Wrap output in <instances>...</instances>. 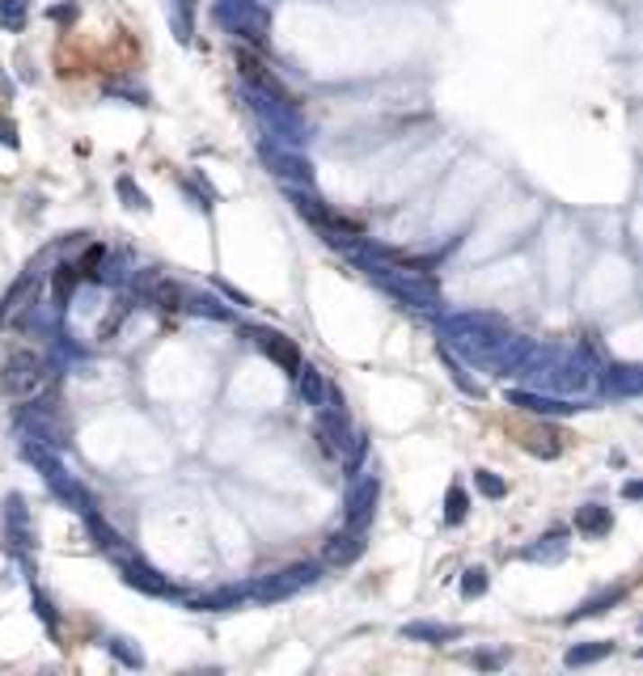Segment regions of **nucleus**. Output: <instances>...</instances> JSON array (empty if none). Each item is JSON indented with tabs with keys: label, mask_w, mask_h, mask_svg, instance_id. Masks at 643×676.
Segmentation results:
<instances>
[{
	"label": "nucleus",
	"mask_w": 643,
	"mask_h": 676,
	"mask_svg": "<svg viewBox=\"0 0 643 676\" xmlns=\"http://www.w3.org/2000/svg\"><path fill=\"white\" fill-rule=\"evenodd\" d=\"M521 376H530L533 385H542V393H555V398H575L597 385L593 364L580 351H542V356L533 351L521 364Z\"/></svg>",
	"instance_id": "1"
},
{
	"label": "nucleus",
	"mask_w": 643,
	"mask_h": 676,
	"mask_svg": "<svg viewBox=\"0 0 643 676\" xmlns=\"http://www.w3.org/2000/svg\"><path fill=\"white\" fill-rule=\"evenodd\" d=\"M368 271V279H377L381 288L398 296L403 304L415 309H440V284L428 271H403V266H385V263H360Z\"/></svg>",
	"instance_id": "2"
},
{
	"label": "nucleus",
	"mask_w": 643,
	"mask_h": 676,
	"mask_svg": "<svg viewBox=\"0 0 643 676\" xmlns=\"http://www.w3.org/2000/svg\"><path fill=\"white\" fill-rule=\"evenodd\" d=\"M440 334H445V351L475 356V351H483L487 343H495V338H503V334H512V330L495 313H457V318L440 321Z\"/></svg>",
	"instance_id": "3"
},
{
	"label": "nucleus",
	"mask_w": 643,
	"mask_h": 676,
	"mask_svg": "<svg viewBox=\"0 0 643 676\" xmlns=\"http://www.w3.org/2000/svg\"><path fill=\"white\" fill-rule=\"evenodd\" d=\"M51 381H56L51 364H47L42 356H34V351H14L9 364H5V373H0L5 393L17 398V401H39V393H47Z\"/></svg>",
	"instance_id": "4"
},
{
	"label": "nucleus",
	"mask_w": 643,
	"mask_h": 676,
	"mask_svg": "<svg viewBox=\"0 0 643 676\" xmlns=\"http://www.w3.org/2000/svg\"><path fill=\"white\" fill-rule=\"evenodd\" d=\"M212 17L246 42H263L271 34V9L263 0H212Z\"/></svg>",
	"instance_id": "5"
},
{
	"label": "nucleus",
	"mask_w": 643,
	"mask_h": 676,
	"mask_svg": "<svg viewBox=\"0 0 643 676\" xmlns=\"http://www.w3.org/2000/svg\"><path fill=\"white\" fill-rule=\"evenodd\" d=\"M258 157H263V166L276 174V178L293 191V186H313V161H309L301 149H288V144H271V140H263L258 144Z\"/></svg>",
	"instance_id": "6"
},
{
	"label": "nucleus",
	"mask_w": 643,
	"mask_h": 676,
	"mask_svg": "<svg viewBox=\"0 0 643 676\" xmlns=\"http://www.w3.org/2000/svg\"><path fill=\"white\" fill-rule=\"evenodd\" d=\"M530 356H533L530 338L503 334V338H495V343H487L483 351H475V356H466V359L478 364V368H487V373H495V376H512V373H521V364H525Z\"/></svg>",
	"instance_id": "7"
},
{
	"label": "nucleus",
	"mask_w": 643,
	"mask_h": 676,
	"mask_svg": "<svg viewBox=\"0 0 643 676\" xmlns=\"http://www.w3.org/2000/svg\"><path fill=\"white\" fill-rule=\"evenodd\" d=\"M313 583H318V566L293 563V566H284V571H276V575H267V580L254 588V600H263V605H271V600H288V596H296L301 588H313Z\"/></svg>",
	"instance_id": "8"
},
{
	"label": "nucleus",
	"mask_w": 643,
	"mask_h": 676,
	"mask_svg": "<svg viewBox=\"0 0 643 676\" xmlns=\"http://www.w3.org/2000/svg\"><path fill=\"white\" fill-rule=\"evenodd\" d=\"M250 338L267 359L280 364L284 373H293V376L301 373V347H296V338H288V334H280V330H267V326H254Z\"/></svg>",
	"instance_id": "9"
},
{
	"label": "nucleus",
	"mask_w": 643,
	"mask_h": 676,
	"mask_svg": "<svg viewBox=\"0 0 643 676\" xmlns=\"http://www.w3.org/2000/svg\"><path fill=\"white\" fill-rule=\"evenodd\" d=\"M377 495H381V482L377 473H368V478H360V482L348 491V528H356V533H364L368 528V520H373V511H377Z\"/></svg>",
	"instance_id": "10"
},
{
	"label": "nucleus",
	"mask_w": 643,
	"mask_h": 676,
	"mask_svg": "<svg viewBox=\"0 0 643 676\" xmlns=\"http://www.w3.org/2000/svg\"><path fill=\"white\" fill-rule=\"evenodd\" d=\"M503 398L521 406L530 414H575V410H588V406H575L572 398H555V393H538V389H508Z\"/></svg>",
	"instance_id": "11"
},
{
	"label": "nucleus",
	"mask_w": 643,
	"mask_h": 676,
	"mask_svg": "<svg viewBox=\"0 0 643 676\" xmlns=\"http://www.w3.org/2000/svg\"><path fill=\"white\" fill-rule=\"evenodd\" d=\"M123 583H127V588H140V592H149V596H178L174 583L161 580L153 566L140 563V558H131V554L123 558Z\"/></svg>",
	"instance_id": "12"
},
{
	"label": "nucleus",
	"mask_w": 643,
	"mask_h": 676,
	"mask_svg": "<svg viewBox=\"0 0 643 676\" xmlns=\"http://www.w3.org/2000/svg\"><path fill=\"white\" fill-rule=\"evenodd\" d=\"M5 528H9V541H14L17 550H30V545H34V525H30V511H26V499L22 495L5 499Z\"/></svg>",
	"instance_id": "13"
},
{
	"label": "nucleus",
	"mask_w": 643,
	"mask_h": 676,
	"mask_svg": "<svg viewBox=\"0 0 643 676\" xmlns=\"http://www.w3.org/2000/svg\"><path fill=\"white\" fill-rule=\"evenodd\" d=\"M81 516H85V525H89V537H94V545H98L102 554H111V558H119V563H123V558H127L123 537H119V533H114V528L106 525V520H102L94 508H85Z\"/></svg>",
	"instance_id": "14"
},
{
	"label": "nucleus",
	"mask_w": 643,
	"mask_h": 676,
	"mask_svg": "<svg viewBox=\"0 0 643 676\" xmlns=\"http://www.w3.org/2000/svg\"><path fill=\"white\" fill-rule=\"evenodd\" d=\"M34 304V271H26L22 279H14V288L5 292V301H0V326H9V321Z\"/></svg>",
	"instance_id": "15"
},
{
	"label": "nucleus",
	"mask_w": 643,
	"mask_h": 676,
	"mask_svg": "<svg viewBox=\"0 0 643 676\" xmlns=\"http://www.w3.org/2000/svg\"><path fill=\"white\" fill-rule=\"evenodd\" d=\"M360 554H364V533H356V528H343V533H335L326 541V563L331 566H351Z\"/></svg>",
	"instance_id": "16"
},
{
	"label": "nucleus",
	"mask_w": 643,
	"mask_h": 676,
	"mask_svg": "<svg viewBox=\"0 0 643 676\" xmlns=\"http://www.w3.org/2000/svg\"><path fill=\"white\" fill-rule=\"evenodd\" d=\"M614 528V511L602 508V503H588V508L575 511V533H584V537H605Z\"/></svg>",
	"instance_id": "17"
},
{
	"label": "nucleus",
	"mask_w": 643,
	"mask_h": 676,
	"mask_svg": "<svg viewBox=\"0 0 643 676\" xmlns=\"http://www.w3.org/2000/svg\"><path fill=\"white\" fill-rule=\"evenodd\" d=\"M466 630L462 626H436V621H411L403 626V638H415V643H453V638H462Z\"/></svg>",
	"instance_id": "18"
},
{
	"label": "nucleus",
	"mask_w": 643,
	"mask_h": 676,
	"mask_svg": "<svg viewBox=\"0 0 643 676\" xmlns=\"http://www.w3.org/2000/svg\"><path fill=\"white\" fill-rule=\"evenodd\" d=\"M639 385H643V373L635 368V364H622V368H605V389L610 393H639Z\"/></svg>",
	"instance_id": "19"
},
{
	"label": "nucleus",
	"mask_w": 643,
	"mask_h": 676,
	"mask_svg": "<svg viewBox=\"0 0 643 676\" xmlns=\"http://www.w3.org/2000/svg\"><path fill=\"white\" fill-rule=\"evenodd\" d=\"M246 600V588H221V592H208L191 600V608H208V613H224V608H238Z\"/></svg>",
	"instance_id": "20"
},
{
	"label": "nucleus",
	"mask_w": 643,
	"mask_h": 676,
	"mask_svg": "<svg viewBox=\"0 0 643 676\" xmlns=\"http://www.w3.org/2000/svg\"><path fill=\"white\" fill-rule=\"evenodd\" d=\"M30 22V0H0V30L22 34Z\"/></svg>",
	"instance_id": "21"
},
{
	"label": "nucleus",
	"mask_w": 643,
	"mask_h": 676,
	"mask_svg": "<svg viewBox=\"0 0 643 676\" xmlns=\"http://www.w3.org/2000/svg\"><path fill=\"white\" fill-rule=\"evenodd\" d=\"M605 655H614V643H584V647L567 651V655H563V663H567V668H588V663L605 660Z\"/></svg>",
	"instance_id": "22"
},
{
	"label": "nucleus",
	"mask_w": 643,
	"mask_h": 676,
	"mask_svg": "<svg viewBox=\"0 0 643 676\" xmlns=\"http://www.w3.org/2000/svg\"><path fill=\"white\" fill-rule=\"evenodd\" d=\"M296 385H301V398H305L309 406H322V401H326V389H331L318 376V368H305V364H301V373H296Z\"/></svg>",
	"instance_id": "23"
},
{
	"label": "nucleus",
	"mask_w": 643,
	"mask_h": 676,
	"mask_svg": "<svg viewBox=\"0 0 643 676\" xmlns=\"http://www.w3.org/2000/svg\"><path fill=\"white\" fill-rule=\"evenodd\" d=\"M622 596H627V588H610V592H597L593 596V600H584V605L575 608L572 617L567 621H584V617H597V613H605V608L610 605H618V600H622Z\"/></svg>",
	"instance_id": "24"
},
{
	"label": "nucleus",
	"mask_w": 643,
	"mask_h": 676,
	"mask_svg": "<svg viewBox=\"0 0 643 676\" xmlns=\"http://www.w3.org/2000/svg\"><path fill=\"white\" fill-rule=\"evenodd\" d=\"M169 9H174L178 42H191V34H195V0H169Z\"/></svg>",
	"instance_id": "25"
},
{
	"label": "nucleus",
	"mask_w": 643,
	"mask_h": 676,
	"mask_svg": "<svg viewBox=\"0 0 643 676\" xmlns=\"http://www.w3.org/2000/svg\"><path fill=\"white\" fill-rule=\"evenodd\" d=\"M466 511H470V495H466L462 482H453L445 495V525H462Z\"/></svg>",
	"instance_id": "26"
},
{
	"label": "nucleus",
	"mask_w": 643,
	"mask_h": 676,
	"mask_svg": "<svg viewBox=\"0 0 643 676\" xmlns=\"http://www.w3.org/2000/svg\"><path fill=\"white\" fill-rule=\"evenodd\" d=\"M114 191H119L123 207H131V212H149V207H153V203H149V194L131 182V174H119V178H114Z\"/></svg>",
	"instance_id": "27"
},
{
	"label": "nucleus",
	"mask_w": 643,
	"mask_h": 676,
	"mask_svg": "<svg viewBox=\"0 0 643 676\" xmlns=\"http://www.w3.org/2000/svg\"><path fill=\"white\" fill-rule=\"evenodd\" d=\"M157 301V309H186V292L178 284H166V279H153V292H149Z\"/></svg>",
	"instance_id": "28"
},
{
	"label": "nucleus",
	"mask_w": 643,
	"mask_h": 676,
	"mask_svg": "<svg viewBox=\"0 0 643 676\" xmlns=\"http://www.w3.org/2000/svg\"><path fill=\"white\" fill-rule=\"evenodd\" d=\"M77 284H81V271H77V263L59 266V271H56V304H68L72 292H77Z\"/></svg>",
	"instance_id": "29"
},
{
	"label": "nucleus",
	"mask_w": 643,
	"mask_h": 676,
	"mask_svg": "<svg viewBox=\"0 0 643 676\" xmlns=\"http://www.w3.org/2000/svg\"><path fill=\"white\" fill-rule=\"evenodd\" d=\"M563 550H567V537H563V533H550V537H542V545H530L525 558H533V563H538V558H559Z\"/></svg>",
	"instance_id": "30"
},
{
	"label": "nucleus",
	"mask_w": 643,
	"mask_h": 676,
	"mask_svg": "<svg viewBox=\"0 0 643 676\" xmlns=\"http://www.w3.org/2000/svg\"><path fill=\"white\" fill-rule=\"evenodd\" d=\"M475 486H478V495H487V499H503V495H508V482H503V478H495L491 470H475Z\"/></svg>",
	"instance_id": "31"
},
{
	"label": "nucleus",
	"mask_w": 643,
	"mask_h": 676,
	"mask_svg": "<svg viewBox=\"0 0 643 676\" xmlns=\"http://www.w3.org/2000/svg\"><path fill=\"white\" fill-rule=\"evenodd\" d=\"M483 592H487V571H483V566H470L462 575V596L475 600V596H483Z\"/></svg>",
	"instance_id": "32"
},
{
	"label": "nucleus",
	"mask_w": 643,
	"mask_h": 676,
	"mask_svg": "<svg viewBox=\"0 0 643 676\" xmlns=\"http://www.w3.org/2000/svg\"><path fill=\"white\" fill-rule=\"evenodd\" d=\"M106 647H111V655H114V660H123L127 668H144V655L136 647H127V638H111Z\"/></svg>",
	"instance_id": "33"
},
{
	"label": "nucleus",
	"mask_w": 643,
	"mask_h": 676,
	"mask_svg": "<svg viewBox=\"0 0 643 676\" xmlns=\"http://www.w3.org/2000/svg\"><path fill=\"white\" fill-rule=\"evenodd\" d=\"M186 304L195 309V313H208V318H229V309H224L221 301H212V296H186Z\"/></svg>",
	"instance_id": "34"
},
{
	"label": "nucleus",
	"mask_w": 643,
	"mask_h": 676,
	"mask_svg": "<svg viewBox=\"0 0 643 676\" xmlns=\"http://www.w3.org/2000/svg\"><path fill=\"white\" fill-rule=\"evenodd\" d=\"M123 318H127V304L119 301V304H114V309H111V318H106V321H102V326H98V338H111V334L119 330V321H123Z\"/></svg>",
	"instance_id": "35"
},
{
	"label": "nucleus",
	"mask_w": 643,
	"mask_h": 676,
	"mask_svg": "<svg viewBox=\"0 0 643 676\" xmlns=\"http://www.w3.org/2000/svg\"><path fill=\"white\" fill-rule=\"evenodd\" d=\"M34 608H39V617L47 621V630H56V613H51V600L42 592H34Z\"/></svg>",
	"instance_id": "36"
},
{
	"label": "nucleus",
	"mask_w": 643,
	"mask_h": 676,
	"mask_svg": "<svg viewBox=\"0 0 643 676\" xmlns=\"http://www.w3.org/2000/svg\"><path fill=\"white\" fill-rule=\"evenodd\" d=\"M51 17H56V22H72V17H77V5H56Z\"/></svg>",
	"instance_id": "37"
},
{
	"label": "nucleus",
	"mask_w": 643,
	"mask_h": 676,
	"mask_svg": "<svg viewBox=\"0 0 643 676\" xmlns=\"http://www.w3.org/2000/svg\"><path fill=\"white\" fill-rule=\"evenodd\" d=\"M0 140H5L9 149H17V127L14 123H0Z\"/></svg>",
	"instance_id": "38"
},
{
	"label": "nucleus",
	"mask_w": 643,
	"mask_h": 676,
	"mask_svg": "<svg viewBox=\"0 0 643 676\" xmlns=\"http://www.w3.org/2000/svg\"><path fill=\"white\" fill-rule=\"evenodd\" d=\"M639 495H643L639 482H627V486H622V499H639Z\"/></svg>",
	"instance_id": "39"
},
{
	"label": "nucleus",
	"mask_w": 643,
	"mask_h": 676,
	"mask_svg": "<svg viewBox=\"0 0 643 676\" xmlns=\"http://www.w3.org/2000/svg\"><path fill=\"white\" fill-rule=\"evenodd\" d=\"M475 663H483V668H495V663H500V655H475Z\"/></svg>",
	"instance_id": "40"
}]
</instances>
